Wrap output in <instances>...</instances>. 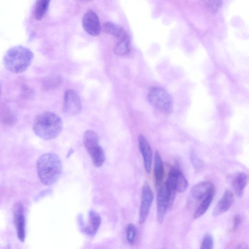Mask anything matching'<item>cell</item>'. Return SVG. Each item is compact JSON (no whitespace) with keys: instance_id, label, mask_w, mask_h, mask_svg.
Segmentation results:
<instances>
[{"instance_id":"obj_28","label":"cell","mask_w":249,"mask_h":249,"mask_svg":"<svg viewBox=\"0 0 249 249\" xmlns=\"http://www.w3.org/2000/svg\"><path fill=\"white\" fill-rule=\"evenodd\" d=\"M241 222V217L239 214H236L234 217L233 225L232 228V231L236 230Z\"/></svg>"},{"instance_id":"obj_25","label":"cell","mask_w":249,"mask_h":249,"mask_svg":"<svg viewBox=\"0 0 249 249\" xmlns=\"http://www.w3.org/2000/svg\"><path fill=\"white\" fill-rule=\"evenodd\" d=\"M213 241L212 235L209 233H206L202 239L200 245L201 249H212L213 248Z\"/></svg>"},{"instance_id":"obj_22","label":"cell","mask_w":249,"mask_h":249,"mask_svg":"<svg viewBox=\"0 0 249 249\" xmlns=\"http://www.w3.org/2000/svg\"><path fill=\"white\" fill-rule=\"evenodd\" d=\"M14 116L10 110L3 105L0 106V121L7 124L13 122Z\"/></svg>"},{"instance_id":"obj_3","label":"cell","mask_w":249,"mask_h":249,"mask_svg":"<svg viewBox=\"0 0 249 249\" xmlns=\"http://www.w3.org/2000/svg\"><path fill=\"white\" fill-rule=\"evenodd\" d=\"M34 53L29 48L16 46L9 49L3 59L5 68L11 72L19 73L26 71L31 65Z\"/></svg>"},{"instance_id":"obj_16","label":"cell","mask_w":249,"mask_h":249,"mask_svg":"<svg viewBox=\"0 0 249 249\" xmlns=\"http://www.w3.org/2000/svg\"><path fill=\"white\" fill-rule=\"evenodd\" d=\"M248 182V176L242 172L235 173L231 179V184L235 195L241 197Z\"/></svg>"},{"instance_id":"obj_14","label":"cell","mask_w":249,"mask_h":249,"mask_svg":"<svg viewBox=\"0 0 249 249\" xmlns=\"http://www.w3.org/2000/svg\"><path fill=\"white\" fill-rule=\"evenodd\" d=\"M101 223V218L99 214L94 210L89 212L88 223L85 225L82 231L87 235L93 236L97 233Z\"/></svg>"},{"instance_id":"obj_29","label":"cell","mask_w":249,"mask_h":249,"mask_svg":"<svg viewBox=\"0 0 249 249\" xmlns=\"http://www.w3.org/2000/svg\"><path fill=\"white\" fill-rule=\"evenodd\" d=\"M80 0L81 2H82L83 3H88V2H90L92 0Z\"/></svg>"},{"instance_id":"obj_20","label":"cell","mask_w":249,"mask_h":249,"mask_svg":"<svg viewBox=\"0 0 249 249\" xmlns=\"http://www.w3.org/2000/svg\"><path fill=\"white\" fill-rule=\"evenodd\" d=\"M214 196V192L205 196L193 214L194 219H197L203 215L209 208Z\"/></svg>"},{"instance_id":"obj_12","label":"cell","mask_w":249,"mask_h":249,"mask_svg":"<svg viewBox=\"0 0 249 249\" xmlns=\"http://www.w3.org/2000/svg\"><path fill=\"white\" fill-rule=\"evenodd\" d=\"M233 201V193L228 189L225 190L214 208L213 215L215 216H218L228 211L232 205Z\"/></svg>"},{"instance_id":"obj_17","label":"cell","mask_w":249,"mask_h":249,"mask_svg":"<svg viewBox=\"0 0 249 249\" xmlns=\"http://www.w3.org/2000/svg\"><path fill=\"white\" fill-rule=\"evenodd\" d=\"M154 173L156 184L159 186L161 183L164 176V166L160 155L156 151L154 156Z\"/></svg>"},{"instance_id":"obj_19","label":"cell","mask_w":249,"mask_h":249,"mask_svg":"<svg viewBox=\"0 0 249 249\" xmlns=\"http://www.w3.org/2000/svg\"><path fill=\"white\" fill-rule=\"evenodd\" d=\"M51 0H36L34 16L36 20L42 19L48 11Z\"/></svg>"},{"instance_id":"obj_15","label":"cell","mask_w":249,"mask_h":249,"mask_svg":"<svg viewBox=\"0 0 249 249\" xmlns=\"http://www.w3.org/2000/svg\"><path fill=\"white\" fill-rule=\"evenodd\" d=\"M214 191V185L212 182L202 181L196 184L192 187L191 194L195 199L199 200Z\"/></svg>"},{"instance_id":"obj_1","label":"cell","mask_w":249,"mask_h":249,"mask_svg":"<svg viewBox=\"0 0 249 249\" xmlns=\"http://www.w3.org/2000/svg\"><path fill=\"white\" fill-rule=\"evenodd\" d=\"M36 171L41 182L46 185L55 183L59 178L63 171V164L59 157L52 153H48L37 159Z\"/></svg>"},{"instance_id":"obj_21","label":"cell","mask_w":249,"mask_h":249,"mask_svg":"<svg viewBox=\"0 0 249 249\" xmlns=\"http://www.w3.org/2000/svg\"><path fill=\"white\" fill-rule=\"evenodd\" d=\"M129 42L128 36L119 39L113 49L114 53L119 55L127 53L129 52Z\"/></svg>"},{"instance_id":"obj_4","label":"cell","mask_w":249,"mask_h":249,"mask_svg":"<svg viewBox=\"0 0 249 249\" xmlns=\"http://www.w3.org/2000/svg\"><path fill=\"white\" fill-rule=\"evenodd\" d=\"M83 143L95 166L101 167L105 161L104 151L99 144L97 133L92 130H87L83 136Z\"/></svg>"},{"instance_id":"obj_7","label":"cell","mask_w":249,"mask_h":249,"mask_svg":"<svg viewBox=\"0 0 249 249\" xmlns=\"http://www.w3.org/2000/svg\"><path fill=\"white\" fill-rule=\"evenodd\" d=\"M154 198L153 192L147 182L143 185L139 212V223H143L146 220Z\"/></svg>"},{"instance_id":"obj_23","label":"cell","mask_w":249,"mask_h":249,"mask_svg":"<svg viewBox=\"0 0 249 249\" xmlns=\"http://www.w3.org/2000/svg\"><path fill=\"white\" fill-rule=\"evenodd\" d=\"M209 10L213 13H216L221 5V0H203Z\"/></svg>"},{"instance_id":"obj_6","label":"cell","mask_w":249,"mask_h":249,"mask_svg":"<svg viewBox=\"0 0 249 249\" xmlns=\"http://www.w3.org/2000/svg\"><path fill=\"white\" fill-rule=\"evenodd\" d=\"M81 108V102L78 93L71 89L67 90L64 96V113L69 115H77L80 112Z\"/></svg>"},{"instance_id":"obj_27","label":"cell","mask_w":249,"mask_h":249,"mask_svg":"<svg viewBox=\"0 0 249 249\" xmlns=\"http://www.w3.org/2000/svg\"><path fill=\"white\" fill-rule=\"evenodd\" d=\"M62 79L60 76H55L48 79L46 83L47 88H55L62 83Z\"/></svg>"},{"instance_id":"obj_26","label":"cell","mask_w":249,"mask_h":249,"mask_svg":"<svg viewBox=\"0 0 249 249\" xmlns=\"http://www.w3.org/2000/svg\"><path fill=\"white\" fill-rule=\"evenodd\" d=\"M136 228L135 226L130 223L128 225L126 230L127 240L130 243H133L136 237Z\"/></svg>"},{"instance_id":"obj_2","label":"cell","mask_w":249,"mask_h":249,"mask_svg":"<svg viewBox=\"0 0 249 249\" xmlns=\"http://www.w3.org/2000/svg\"><path fill=\"white\" fill-rule=\"evenodd\" d=\"M63 129V122L56 114L45 111L38 114L35 119L33 130L39 138L50 140L56 138Z\"/></svg>"},{"instance_id":"obj_8","label":"cell","mask_w":249,"mask_h":249,"mask_svg":"<svg viewBox=\"0 0 249 249\" xmlns=\"http://www.w3.org/2000/svg\"><path fill=\"white\" fill-rule=\"evenodd\" d=\"M13 213L18 237L23 242L25 238V219L24 208L20 202L15 204Z\"/></svg>"},{"instance_id":"obj_11","label":"cell","mask_w":249,"mask_h":249,"mask_svg":"<svg viewBox=\"0 0 249 249\" xmlns=\"http://www.w3.org/2000/svg\"><path fill=\"white\" fill-rule=\"evenodd\" d=\"M139 147L142 155L144 168L146 172L149 174L151 170L152 162V153L150 145L146 139L142 135L138 137Z\"/></svg>"},{"instance_id":"obj_30","label":"cell","mask_w":249,"mask_h":249,"mask_svg":"<svg viewBox=\"0 0 249 249\" xmlns=\"http://www.w3.org/2000/svg\"><path fill=\"white\" fill-rule=\"evenodd\" d=\"M1 92H2V90H1V85L0 84V96L1 94Z\"/></svg>"},{"instance_id":"obj_13","label":"cell","mask_w":249,"mask_h":249,"mask_svg":"<svg viewBox=\"0 0 249 249\" xmlns=\"http://www.w3.org/2000/svg\"><path fill=\"white\" fill-rule=\"evenodd\" d=\"M168 201L164 186L159 189L157 196V216L159 223H162L167 209Z\"/></svg>"},{"instance_id":"obj_24","label":"cell","mask_w":249,"mask_h":249,"mask_svg":"<svg viewBox=\"0 0 249 249\" xmlns=\"http://www.w3.org/2000/svg\"><path fill=\"white\" fill-rule=\"evenodd\" d=\"M190 157L193 167L196 170H200L203 167V162L193 150L190 152Z\"/></svg>"},{"instance_id":"obj_18","label":"cell","mask_w":249,"mask_h":249,"mask_svg":"<svg viewBox=\"0 0 249 249\" xmlns=\"http://www.w3.org/2000/svg\"><path fill=\"white\" fill-rule=\"evenodd\" d=\"M104 31L108 34L115 36L119 39L128 36L123 28L111 22H107L103 25Z\"/></svg>"},{"instance_id":"obj_9","label":"cell","mask_w":249,"mask_h":249,"mask_svg":"<svg viewBox=\"0 0 249 249\" xmlns=\"http://www.w3.org/2000/svg\"><path fill=\"white\" fill-rule=\"evenodd\" d=\"M82 26L84 29L89 35L98 36L101 31L99 18L96 14L90 10L86 12L82 18Z\"/></svg>"},{"instance_id":"obj_5","label":"cell","mask_w":249,"mask_h":249,"mask_svg":"<svg viewBox=\"0 0 249 249\" xmlns=\"http://www.w3.org/2000/svg\"><path fill=\"white\" fill-rule=\"evenodd\" d=\"M147 100L153 107L162 112L169 114L173 110V102L171 96L160 87H151L147 94Z\"/></svg>"},{"instance_id":"obj_10","label":"cell","mask_w":249,"mask_h":249,"mask_svg":"<svg viewBox=\"0 0 249 249\" xmlns=\"http://www.w3.org/2000/svg\"><path fill=\"white\" fill-rule=\"evenodd\" d=\"M166 181L170 184L177 192L183 193L188 187L187 179L178 169L171 170Z\"/></svg>"}]
</instances>
